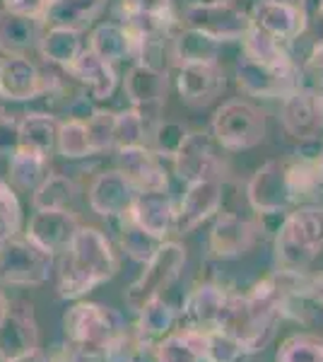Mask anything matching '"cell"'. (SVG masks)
<instances>
[{
  "instance_id": "obj_9",
  "label": "cell",
  "mask_w": 323,
  "mask_h": 362,
  "mask_svg": "<svg viewBox=\"0 0 323 362\" xmlns=\"http://www.w3.org/2000/svg\"><path fill=\"white\" fill-rule=\"evenodd\" d=\"M237 83L254 97H268V99H285L290 92L299 90V66L295 68H273L266 63H258L254 58L242 56L237 63Z\"/></svg>"
},
{
  "instance_id": "obj_18",
  "label": "cell",
  "mask_w": 323,
  "mask_h": 362,
  "mask_svg": "<svg viewBox=\"0 0 323 362\" xmlns=\"http://www.w3.org/2000/svg\"><path fill=\"white\" fill-rule=\"evenodd\" d=\"M229 297H232V293L217 283L196 285L191 290V295L186 297L184 307H181L179 314L181 324L189 326V329H203V331L217 329Z\"/></svg>"
},
{
  "instance_id": "obj_32",
  "label": "cell",
  "mask_w": 323,
  "mask_h": 362,
  "mask_svg": "<svg viewBox=\"0 0 323 362\" xmlns=\"http://www.w3.org/2000/svg\"><path fill=\"white\" fill-rule=\"evenodd\" d=\"M242 42H244V56L254 58L258 63H266V66H273V68L297 66V63L292 61V54H290V49H287V44L275 39L273 34L263 32V29L251 27Z\"/></svg>"
},
{
  "instance_id": "obj_42",
  "label": "cell",
  "mask_w": 323,
  "mask_h": 362,
  "mask_svg": "<svg viewBox=\"0 0 323 362\" xmlns=\"http://www.w3.org/2000/svg\"><path fill=\"white\" fill-rule=\"evenodd\" d=\"M189 128L184 124H176V121H160L152 133V143H155V153L160 157H176L181 148H184L186 138H189Z\"/></svg>"
},
{
  "instance_id": "obj_54",
  "label": "cell",
  "mask_w": 323,
  "mask_h": 362,
  "mask_svg": "<svg viewBox=\"0 0 323 362\" xmlns=\"http://www.w3.org/2000/svg\"><path fill=\"white\" fill-rule=\"evenodd\" d=\"M10 305H13V300H10L8 295L3 293V290H0V321L5 319V314L10 312Z\"/></svg>"
},
{
  "instance_id": "obj_23",
  "label": "cell",
  "mask_w": 323,
  "mask_h": 362,
  "mask_svg": "<svg viewBox=\"0 0 323 362\" xmlns=\"http://www.w3.org/2000/svg\"><path fill=\"white\" fill-rule=\"evenodd\" d=\"M251 20H254V27L273 34L275 39L285 44H292L295 39H299L309 27V17L304 10L285 8V5L278 3H268V0H261L256 5Z\"/></svg>"
},
{
  "instance_id": "obj_31",
  "label": "cell",
  "mask_w": 323,
  "mask_h": 362,
  "mask_svg": "<svg viewBox=\"0 0 323 362\" xmlns=\"http://www.w3.org/2000/svg\"><path fill=\"white\" fill-rule=\"evenodd\" d=\"M41 56L49 63H56V66L70 68L75 61L80 58L82 49V39L78 29H68V27H49L41 37L39 44Z\"/></svg>"
},
{
  "instance_id": "obj_1",
  "label": "cell",
  "mask_w": 323,
  "mask_h": 362,
  "mask_svg": "<svg viewBox=\"0 0 323 362\" xmlns=\"http://www.w3.org/2000/svg\"><path fill=\"white\" fill-rule=\"evenodd\" d=\"M119 271V259L109 237L97 227L82 225L73 244L58 256V295L80 300Z\"/></svg>"
},
{
  "instance_id": "obj_34",
  "label": "cell",
  "mask_w": 323,
  "mask_h": 362,
  "mask_svg": "<svg viewBox=\"0 0 323 362\" xmlns=\"http://www.w3.org/2000/svg\"><path fill=\"white\" fill-rule=\"evenodd\" d=\"M51 177L49 172V155L34 153V150L20 148L10 157V181L22 191H37L46 179Z\"/></svg>"
},
{
  "instance_id": "obj_21",
  "label": "cell",
  "mask_w": 323,
  "mask_h": 362,
  "mask_svg": "<svg viewBox=\"0 0 323 362\" xmlns=\"http://www.w3.org/2000/svg\"><path fill=\"white\" fill-rule=\"evenodd\" d=\"M131 218L157 239H167V235L176 232V206L167 189L140 191L133 203Z\"/></svg>"
},
{
  "instance_id": "obj_29",
  "label": "cell",
  "mask_w": 323,
  "mask_h": 362,
  "mask_svg": "<svg viewBox=\"0 0 323 362\" xmlns=\"http://www.w3.org/2000/svg\"><path fill=\"white\" fill-rule=\"evenodd\" d=\"M176 319H179L176 309L164 297H155V300L145 302L138 309V319H135L133 329L138 331V336L143 341L160 343L164 336H169L174 331Z\"/></svg>"
},
{
  "instance_id": "obj_25",
  "label": "cell",
  "mask_w": 323,
  "mask_h": 362,
  "mask_svg": "<svg viewBox=\"0 0 323 362\" xmlns=\"http://www.w3.org/2000/svg\"><path fill=\"white\" fill-rule=\"evenodd\" d=\"M66 70L73 78H78L82 85H87L92 97L99 99V102L109 99L116 92V85H119V75L114 70V63L99 58L92 49L82 51L78 61Z\"/></svg>"
},
{
  "instance_id": "obj_28",
  "label": "cell",
  "mask_w": 323,
  "mask_h": 362,
  "mask_svg": "<svg viewBox=\"0 0 323 362\" xmlns=\"http://www.w3.org/2000/svg\"><path fill=\"white\" fill-rule=\"evenodd\" d=\"M107 0H51L44 13V22L49 27H68L82 32L97 20Z\"/></svg>"
},
{
  "instance_id": "obj_46",
  "label": "cell",
  "mask_w": 323,
  "mask_h": 362,
  "mask_svg": "<svg viewBox=\"0 0 323 362\" xmlns=\"http://www.w3.org/2000/svg\"><path fill=\"white\" fill-rule=\"evenodd\" d=\"M20 150V121L0 114V155L13 157Z\"/></svg>"
},
{
  "instance_id": "obj_33",
  "label": "cell",
  "mask_w": 323,
  "mask_h": 362,
  "mask_svg": "<svg viewBox=\"0 0 323 362\" xmlns=\"http://www.w3.org/2000/svg\"><path fill=\"white\" fill-rule=\"evenodd\" d=\"M61 124L51 114H25L20 119V148L51 155L58 143Z\"/></svg>"
},
{
  "instance_id": "obj_7",
  "label": "cell",
  "mask_w": 323,
  "mask_h": 362,
  "mask_svg": "<svg viewBox=\"0 0 323 362\" xmlns=\"http://www.w3.org/2000/svg\"><path fill=\"white\" fill-rule=\"evenodd\" d=\"M184 27L198 29L208 34L215 42H242L254 27V20L242 13L234 3H222V0H208V3L189 5L184 13Z\"/></svg>"
},
{
  "instance_id": "obj_38",
  "label": "cell",
  "mask_w": 323,
  "mask_h": 362,
  "mask_svg": "<svg viewBox=\"0 0 323 362\" xmlns=\"http://www.w3.org/2000/svg\"><path fill=\"white\" fill-rule=\"evenodd\" d=\"M275 362H323V338L316 334H292L280 343Z\"/></svg>"
},
{
  "instance_id": "obj_36",
  "label": "cell",
  "mask_w": 323,
  "mask_h": 362,
  "mask_svg": "<svg viewBox=\"0 0 323 362\" xmlns=\"http://www.w3.org/2000/svg\"><path fill=\"white\" fill-rule=\"evenodd\" d=\"M78 194H80L78 184L70 177L51 174L32 194V206L34 210H70Z\"/></svg>"
},
{
  "instance_id": "obj_49",
  "label": "cell",
  "mask_w": 323,
  "mask_h": 362,
  "mask_svg": "<svg viewBox=\"0 0 323 362\" xmlns=\"http://www.w3.org/2000/svg\"><path fill=\"white\" fill-rule=\"evenodd\" d=\"M304 68L314 70L316 80H319V90L323 92V44H314V49H311V56L307 58Z\"/></svg>"
},
{
  "instance_id": "obj_55",
  "label": "cell",
  "mask_w": 323,
  "mask_h": 362,
  "mask_svg": "<svg viewBox=\"0 0 323 362\" xmlns=\"http://www.w3.org/2000/svg\"><path fill=\"white\" fill-rule=\"evenodd\" d=\"M198 3H208V0H189V5H198Z\"/></svg>"
},
{
  "instance_id": "obj_35",
  "label": "cell",
  "mask_w": 323,
  "mask_h": 362,
  "mask_svg": "<svg viewBox=\"0 0 323 362\" xmlns=\"http://www.w3.org/2000/svg\"><path fill=\"white\" fill-rule=\"evenodd\" d=\"M287 167V181H290V189L299 201H309L316 198L323 186V165L321 160H309V157L295 155L292 160H285Z\"/></svg>"
},
{
  "instance_id": "obj_40",
  "label": "cell",
  "mask_w": 323,
  "mask_h": 362,
  "mask_svg": "<svg viewBox=\"0 0 323 362\" xmlns=\"http://www.w3.org/2000/svg\"><path fill=\"white\" fill-rule=\"evenodd\" d=\"M116 124H119V114L114 112H92V116H87L92 155L116 148Z\"/></svg>"
},
{
  "instance_id": "obj_45",
  "label": "cell",
  "mask_w": 323,
  "mask_h": 362,
  "mask_svg": "<svg viewBox=\"0 0 323 362\" xmlns=\"http://www.w3.org/2000/svg\"><path fill=\"white\" fill-rule=\"evenodd\" d=\"M126 17L133 15H160L172 17V0H123Z\"/></svg>"
},
{
  "instance_id": "obj_48",
  "label": "cell",
  "mask_w": 323,
  "mask_h": 362,
  "mask_svg": "<svg viewBox=\"0 0 323 362\" xmlns=\"http://www.w3.org/2000/svg\"><path fill=\"white\" fill-rule=\"evenodd\" d=\"M49 3L51 0H3L5 10L17 15H29V17H44Z\"/></svg>"
},
{
  "instance_id": "obj_15",
  "label": "cell",
  "mask_w": 323,
  "mask_h": 362,
  "mask_svg": "<svg viewBox=\"0 0 323 362\" xmlns=\"http://www.w3.org/2000/svg\"><path fill=\"white\" fill-rule=\"evenodd\" d=\"M261 225L234 213H220L210 227L208 249L215 259H239L256 244Z\"/></svg>"
},
{
  "instance_id": "obj_57",
  "label": "cell",
  "mask_w": 323,
  "mask_h": 362,
  "mask_svg": "<svg viewBox=\"0 0 323 362\" xmlns=\"http://www.w3.org/2000/svg\"><path fill=\"white\" fill-rule=\"evenodd\" d=\"M0 68H3V58H0Z\"/></svg>"
},
{
  "instance_id": "obj_26",
  "label": "cell",
  "mask_w": 323,
  "mask_h": 362,
  "mask_svg": "<svg viewBox=\"0 0 323 362\" xmlns=\"http://www.w3.org/2000/svg\"><path fill=\"white\" fill-rule=\"evenodd\" d=\"M138 44L140 39L131 27L114 25V22L97 27L90 39V49L109 63H119L131 56H138Z\"/></svg>"
},
{
  "instance_id": "obj_6",
  "label": "cell",
  "mask_w": 323,
  "mask_h": 362,
  "mask_svg": "<svg viewBox=\"0 0 323 362\" xmlns=\"http://www.w3.org/2000/svg\"><path fill=\"white\" fill-rule=\"evenodd\" d=\"M186 266V249L179 242H162L160 249L143 264L138 280L128 288L126 302L128 307L138 312L145 302L162 297L164 290L181 276Z\"/></svg>"
},
{
  "instance_id": "obj_37",
  "label": "cell",
  "mask_w": 323,
  "mask_h": 362,
  "mask_svg": "<svg viewBox=\"0 0 323 362\" xmlns=\"http://www.w3.org/2000/svg\"><path fill=\"white\" fill-rule=\"evenodd\" d=\"M119 223H121V230H119L121 251H126L138 264H145L164 242V239H157L155 235H150L148 230H143V227L131 218V213H128L126 218H121Z\"/></svg>"
},
{
  "instance_id": "obj_13",
  "label": "cell",
  "mask_w": 323,
  "mask_h": 362,
  "mask_svg": "<svg viewBox=\"0 0 323 362\" xmlns=\"http://www.w3.org/2000/svg\"><path fill=\"white\" fill-rule=\"evenodd\" d=\"M80 227L78 215L70 210H34L25 237L49 254L61 256L73 244Z\"/></svg>"
},
{
  "instance_id": "obj_3",
  "label": "cell",
  "mask_w": 323,
  "mask_h": 362,
  "mask_svg": "<svg viewBox=\"0 0 323 362\" xmlns=\"http://www.w3.org/2000/svg\"><path fill=\"white\" fill-rule=\"evenodd\" d=\"M56 256L27 237H8L0 242V285L39 288L51 278Z\"/></svg>"
},
{
  "instance_id": "obj_56",
  "label": "cell",
  "mask_w": 323,
  "mask_h": 362,
  "mask_svg": "<svg viewBox=\"0 0 323 362\" xmlns=\"http://www.w3.org/2000/svg\"><path fill=\"white\" fill-rule=\"evenodd\" d=\"M222 3H234V0H222Z\"/></svg>"
},
{
  "instance_id": "obj_53",
  "label": "cell",
  "mask_w": 323,
  "mask_h": 362,
  "mask_svg": "<svg viewBox=\"0 0 323 362\" xmlns=\"http://www.w3.org/2000/svg\"><path fill=\"white\" fill-rule=\"evenodd\" d=\"M268 3H278V5H285V8H295V10L307 8V0H268Z\"/></svg>"
},
{
  "instance_id": "obj_47",
  "label": "cell",
  "mask_w": 323,
  "mask_h": 362,
  "mask_svg": "<svg viewBox=\"0 0 323 362\" xmlns=\"http://www.w3.org/2000/svg\"><path fill=\"white\" fill-rule=\"evenodd\" d=\"M66 362H109L107 350L95 346H75L68 343L66 346Z\"/></svg>"
},
{
  "instance_id": "obj_44",
  "label": "cell",
  "mask_w": 323,
  "mask_h": 362,
  "mask_svg": "<svg viewBox=\"0 0 323 362\" xmlns=\"http://www.w3.org/2000/svg\"><path fill=\"white\" fill-rule=\"evenodd\" d=\"M22 225V210L13 186L8 181H0V242L15 237Z\"/></svg>"
},
{
  "instance_id": "obj_17",
  "label": "cell",
  "mask_w": 323,
  "mask_h": 362,
  "mask_svg": "<svg viewBox=\"0 0 323 362\" xmlns=\"http://www.w3.org/2000/svg\"><path fill=\"white\" fill-rule=\"evenodd\" d=\"M174 172L176 177L186 184H196L203 179H222L225 167L220 157L215 155L213 143L205 133H189L184 148L174 157Z\"/></svg>"
},
{
  "instance_id": "obj_4",
  "label": "cell",
  "mask_w": 323,
  "mask_h": 362,
  "mask_svg": "<svg viewBox=\"0 0 323 362\" xmlns=\"http://www.w3.org/2000/svg\"><path fill=\"white\" fill-rule=\"evenodd\" d=\"M128 326L116 309L99 302H75L63 317V331L68 343L75 346L107 348Z\"/></svg>"
},
{
  "instance_id": "obj_41",
  "label": "cell",
  "mask_w": 323,
  "mask_h": 362,
  "mask_svg": "<svg viewBox=\"0 0 323 362\" xmlns=\"http://www.w3.org/2000/svg\"><path fill=\"white\" fill-rule=\"evenodd\" d=\"M205 362H239L244 358V348L232 334L225 329H208L205 331Z\"/></svg>"
},
{
  "instance_id": "obj_43",
  "label": "cell",
  "mask_w": 323,
  "mask_h": 362,
  "mask_svg": "<svg viewBox=\"0 0 323 362\" xmlns=\"http://www.w3.org/2000/svg\"><path fill=\"white\" fill-rule=\"evenodd\" d=\"M148 126H145L143 116L138 114V109H128V112L119 114V124H116V150L123 148H135V145H145L148 138Z\"/></svg>"
},
{
  "instance_id": "obj_14",
  "label": "cell",
  "mask_w": 323,
  "mask_h": 362,
  "mask_svg": "<svg viewBox=\"0 0 323 362\" xmlns=\"http://www.w3.org/2000/svg\"><path fill=\"white\" fill-rule=\"evenodd\" d=\"M280 119L290 136L307 140L323 133V92L299 87L283 99Z\"/></svg>"
},
{
  "instance_id": "obj_10",
  "label": "cell",
  "mask_w": 323,
  "mask_h": 362,
  "mask_svg": "<svg viewBox=\"0 0 323 362\" xmlns=\"http://www.w3.org/2000/svg\"><path fill=\"white\" fill-rule=\"evenodd\" d=\"M126 95L131 99L133 109L143 116L148 133H155L157 124H160V109L167 99V73L152 70L143 63H135L126 75Z\"/></svg>"
},
{
  "instance_id": "obj_39",
  "label": "cell",
  "mask_w": 323,
  "mask_h": 362,
  "mask_svg": "<svg viewBox=\"0 0 323 362\" xmlns=\"http://www.w3.org/2000/svg\"><path fill=\"white\" fill-rule=\"evenodd\" d=\"M56 150L66 157V160H82V157L92 155L90 133H87V121L70 119V121H66V124H61Z\"/></svg>"
},
{
  "instance_id": "obj_2",
  "label": "cell",
  "mask_w": 323,
  "mask_h": 362,
  "mask_svg": "<svg viewBox=\"0 0 323 362\" xmlns=\"http://www.w3.org/2000/svg\"><path fill=\"white\" fill-rule=\"evenodd\" d=\"M323 251V206L302 203L287 213L283 227L275 235L278 268L307 271L311 261Z\"/></svg>"
},
{
  "instance_id": "obj_51",
  "label": "cell",
  "mask_w": 323,
  "mask_h": 362,
  "mask_svg": "<svg viewBox=\"0 0 323 362\" xmlns=\"http://www.w3.org/2000/svg\"><path fill=\"white\" fill-rule=\"evenodd\" d=\"M309 297L316 302V305H321V307H323V273H316V276H311Z\"/></svg>"
},
{
  "instance_id": "obj_22",
  "label": "cell",
  "mask_w": 323,
  "mask_h": 362,
  "mask_svg": "<svg viewBox=\"0 0 323 362\" xmlns=\"http://www.w3.org/2000/svg\"><path fill=\"white\" fill-rule=\"evenodd\" d=\"M46 90L39 68L27 56L3 58L0 68V97L8 102H27Z\"/></svg>"
},
{
  "instance_id": "obj_19",
  "label": "cell",
  "mask_w": 323,
  "mask_h": 362,
  "mask_svg": "<svg viewBox=\"0 0 323 362\" xmlns=\"http://www.w3.org/2000/svg\"><path fill=\"white\" fill-rule=\"evenodd\" d=\"M176 90L184 102L203 107L225 90V73L217 63H186L176 73Z\"/></svg>"
},
{
  "instance_id": "obj_50",
  "label": "cell",
  "mask_w": 323,
  "mask_h": 362,
  "mask_svg": "<svg viewBox=\"0 0 323 362\" xmlns=\"http://www.w3.org/2000/svg\"><path fill=\"white\" fill-rule=\"evenodd\" d=\"M128 362H157V343L140 341Z\"/></svg>"
},
{
  "instance_id": "obj_24",
  "label": "cell",
  "mask_w": 323,
  "mask_h": 362,
  "mask_svg": "<svg viewBox=\"0 0 323 362\" xmlns=\"http://www.w3.org/2000/svg\"><path fill=\"white\" fill-rule=\"evenodd\" d=\"M44 17L17 15L0 10V51L5 56H27L34 46L41 44Z\"/></svg>"
},
{
  "instance_id": "obj_52",
  "label": "cell",
  "mask_w": 323,
  "mask_h": 362,
  "mask_svg": "<svg viewBox=\"0 0 323 362\" xmlns=\"http://www.w3.org/2000/svg\"><path fill=\"white\" fill-rule=\"evenodd\" d=\"M13 362H49V355H44L39 348H34V350H29V353L20 355V358H15Z\"/></svg>"
},
{
  "instance_id": "obj_8",
  "label": "cell",
  "mask_w": 323,
  "mask_h": 362,
  "mask_svg": "<svg viewBox=\"0 0 323 362\" xmlns=\"http://www.w3.org/2000/svg\"><path fill=\"white\" fill-rule=\"evenodd\" d=\"M246 198L256 215L268 213H290L297 206V198L287 181V167L280 160L266 162L246 184Z\"/></svg>"
},
{
  "instance_id": "obj_12",
  "label": "cell",
  "mask_w": 323,
  "mask_h": 362,
  "mask_svg": "<svg viewBox=\"0 0 323 362\" xmlns=\"http://www.w3.org/2000/svg\"><path fill=\"white\" fill-rule=\"evenodd\" d=\"M140 191L128 181L121 169H111V172L97 174L95 181L90 184V208L102 218L121 220L133 210V203Z\"/></svg>"
},
{
  "instance_id": "obj_27",
  "label": "cell",
  "mask_w": 323,
  "mask_h": 362,
  "mask_svg": "<svg viewBox=\"0 0 323 362\" xmlns=\"http://www.w3.org/2000/svg\"><path fill=\"white\" fill-rule=\"evenodd\" d=\"M205 341L203 329H174L157 343V362H205Z\"/></svg>"
},
{
  "instance_id": "obj_20",
  "label": "cell",
  "mask_w": 323,
  "mask_h": 362,
  "mask_svg": "<svg viewBox=\"0 0 323 362\" xmlns=\"http://www.w3.org/2000/svg\"><path fill=\"white\" fill-rule=\"evenodd\" d=\"M119 169L128 177V181L138 191H162L167 189V174L160 162V155L150 150L148 145H135V148L116 150Z\"/></svg>"
},
{
  "instance_id": "obj_16",
  "label": "cell",
  "mask_w": 323,
  "mask_h": 362,
  "mask_svg": "<svg viewBox=\"0 0 323 362\" xmlns=\"http://www.w3.org/2000/svg\"><path fill=\"white\" fill-rule=\"evenodd\" d=\"M222 194H225L222 179H203L189 184L179 208H176V232L186 235L198 225H203L208 218H213L222 206Z\"/></svg>"
},
{
  "instance_id": "obj_11",
  "label": "cell",
  "mask_w": 323,
  "mask_h": 362,
  "mask_svg": "<svg viewBox=\"0 0 323 362\" xmlns=\"http://www.w3.org/2000/svg\"><path fill=\"white\" fill-rule=\"evenodd\" d=\"M34 348H39V324L32 302L13 300L0 321V362H13Z\"/></svg>"
},
{
  "instance_id": "obj_5",
  "label": "cell",
  "mask_w": 323,
  "mask_h": 362,
  "mask_svg": "<svg viewBox=\"0 0 323 362\" xmlns=\"http://www.w3.org/2000/svg\"><path fill=\"white\" fill-rule=\"evenodd\" d=\"M213 136L225 150H251L266 138V116L254 104L229 99L213 116Z\"/></svg>"
},
{
  "instance_id": "obj_58",
  "label": "cell",
  "mask_w": 323,
  "mask_h": 362,
  "mask_svg": "<svg viewBox=\"0 0 323 362\" xmlns=\"http://www.w3.org/2000/svg\"><path fill=\"white\" fill-rule=\"evenodd\" d=\"M321 165H323V157H321Z\"/></svg>"
},
{
  "instance_id": "obj_30",
  "label": "cell",
  "mask_w": 323,
  "mask_h": 362,
  "mask_svg": "<svg viewBox=\"0 0 323 362\" xmlns=\"http://www.w3.org/2000/svg\"><path fill=\"white\" fill-rule=\"evenodd\" d=\"M172 42L174 63H179V66H186V63H217V56H220V42L191 27L176 32Z\"/></svg>"
}]
</instances>
